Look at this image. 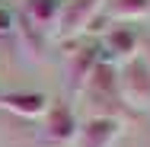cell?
I'll list each match as a JSON object with an SVG mask.
<instances>
[{
	"label": "cell",
	"instance_id": "6da1fadb",
	"mask_svg": "<svg viewBox=\"0 0 150 147\" xmlns=\"http://www.w3.org/2000/svg\"><path fill=\"white\" fill-rule=\"evenodd\" d=\"M118 96L131 109H150V64L144 58L125 61L118 70Z\"/></svg>",
	"mask_w": 150,
	"mask_h": 147
},
{
	"label": "cell",
	"instance_id": "7a4b0ae2",
	"mask_svg": "<svg viewBox=\"0 0 150 147\" xmlns=\"http://www.w3.org/2000/svg\"><path fill=\"white\" fill-rule=\"evenodd\" d=\"M105 0H64L61 3V16L54 23V35L58 38H74L83 29H90L96 13L102 10Z\"/></svg>",
	"mask_w": 150,
	"mask_h": 147
},
{
	"label": "cell",
	"instance_id": "3957f363",
	"mask_svg": "<svg viewBox=\"0 0 150 147\" xmlns=\"http://www.w3.org/2000/svg\"><path fill=\"white\" fill-rule=\"evenodd\" d=\"M83 93L90 96L93 102H105V106L121 102V96H118V67H115L112 61H99V64L93 67Z\"/></svg>",
	"mask_w": 150,
	"mask_h": 147
},
{
	"label": "cell",
	"instance_id": "277c9868",
	"mask_svg": "<svg viewBox=\"0 0 150 147\" xmlns=\"http://www.w3.org/2000/svg\"><path fill=\"white\" fill-rule=\"evenodd\" d=\"M80 147H112L121 138V121L118 115H93L77 128Z\"/></svg>",
	"mask_w": 150,
	"mask_h": 147
},
{
	"label": "cell",
	"instance_id": "5b68a950",
	"mask_svg": "<svg viewBox=\"0 0 150 147\" xmlns=\"http://www.w3.org/2000/svg\"><path fill=\"white\" fill-rule=\"evenodd\" d=\"M77 115L67 102H48V112H45V141L51 144H67L77 138Z\"/></svg>",
	"mask_w": 150,
	"mask_h": 147
},
{
	"label": "cell",
	"instance_id": "8992f818",
	"mask_svg": "<svg viewBox=\"0 0 150 147\" xmlns=\"http://www.w3.org/2000/svg\"><path fill=\"white\" fill-rule=\"evenodd\" d=\"M0 109H6L19 118H38L48 112V96L35 93V89H13V93L0 96Z\"/></svg>",
	"mask_w": 150,
	"mask_h": 147
},
{
	"label": "cell",
	"instance_id": "52a82bcc",
	"mask_svg": "<svg viewBox=\"0 0 150 147\" xmlns=\"http://www.w3.org/2000/svg\"><path fill=\"white\" fill-rule=\"evenodd\" d=\"M99 61H102L99 45H83V48H77V51L70 55V64H67V83H70V89H83L86 87L93 67H96Z\"/></svg>",
	"mask_w": 150,
	"mask_h": 147
},
{
	"label": "cell",
	"instance_id": "ba28073f",
	"mask_svg": "<svg viewBox=\"0 0 150 147\" xmlns=\"http://www.w3.org/2000/svg\"><path fill=\"white\" fill-rule=\"evenodd\" d=\"M137 45H141V38H137V32L131 26H115V29L105 32V48L112 51V58H118V61L137 58Z\"/></svg>",
	"mask_w": 150,
	"mask_h": 147
},
{
	"label": "cell",
	"instance_id": "9c48e42d",
	"mask_svg": "<svg viewBox=\"0 0 150 147\" xmlns=\"http://www.w3.org/2000/svg\"><path fill=\"white\" fill-rule=\"evenodd\" d=\"M61 3L64 0H26V23L35 29H51L61 16Z\"/></svg>",
	"mask_w": 150,
	"mask_h": 147
},
{
	"label": "cell",
	"instance_id": "30bf717a",
	"mask_svg": "<svg viewBox=\"0 0 150 147\" xmlns=\"http://www.w3.org/2000/svg\"><path fill=\"white\" fill-rule=\"evenodd\" d=\"M150 13V0H105V16L112 19H144Z\"/></svg>",
	"mask_w": 150,
	"mask_h": 147
},
{
	"label": "cell",
	"instance_id": "8fae6325",
	"mask_svg": "<svg viewBox=\"0 0 150 147\" xmlns=\"http://www.w3.org/2000/svg\"><path fill=\"white\" fill-rule=\"evenodd\" d=\"M144 61L150 64V42H144Z\"/></svg>",
	"mask_w": 150,
	"mask_h": 147
}]
</instances>
